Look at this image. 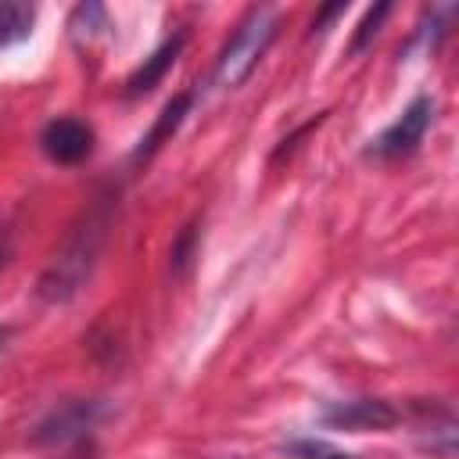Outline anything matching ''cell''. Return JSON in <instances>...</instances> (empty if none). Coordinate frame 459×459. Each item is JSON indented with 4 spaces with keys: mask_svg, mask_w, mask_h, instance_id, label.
<instances>
[{
    "mask_svg": "<svg viewBox=\"0 0 459 459\" xmlns=\"http://www.w3.org/2000/svg\"><path fill=\"white\" fill-rule=\"evenodd\" d=\"M108 222H111V197H100L82 222L72 230V237L65 240V247L54 255V262L47 265V273L39 276V294L47 301H68L90 276L100 244L108 237Z\"/></svg>",
    "mask_w": 459,
    "mask_h": 459,
    "instance_id": "obj_1",
    "label": "cell"
},
{
    "mask_svg": "<svg viewBox=\"0 0 459 459\" xmlns=\"http://www.w3.org/2000/svg\"><path fill=\"white\" fill-rule=\"evenodd\" d=\"M280 29V18L269 11V7H255L233 32V39L222 47L219 54V65H215V82L219 86H240L251 68L258 65V57L265 54V47L273 43Z\"/></svg>",
    "mask_w": 459,
    "mask_h": 459,
    "instance_id": "obj_2",
    "label": "cell"
},
{
    "mask_svg": "<svg viewBox=\"0 0 459 459\" xmlns=\"http://www.w3.org/2000/svg\"><path fill=\"white\" fill-rule=\"evenodd\" d=\"M430 115H434V100L430 97H416L398 122H391L373 143H369V154L373 158H402L409 151H416V143L423 140L427 126H430Z\"/></svg>",
    "mask_w": 459,
    "mask_h": 459,
    "instance_id": "obj_3",
    "label": "cell"
},
{
    "mask_svg": "<svg viewBox=\"0 0 459 459\" xmlns=\"http://www.w3.org/2000/svg\"><path fill=\"white\" fill-rule=\"evenodd\" d=\"M323 420L341 430H387L398 423V409L384 398H351V402L330 405Z\"/></svg>",
    "mask_w": 459,
    "mask_h": 459,
    "instance_id": "obj_4",
    "label": "cell"
},
{
    "mask_svg": "<svg viewBox=\"0 0 459 459\" xmlns=\"http://www.w3.org/2000/svg\"><path fill=\"white\" fill-rule=\"evenodd\" d=\"M39 143H43V154L50 161H61V165H72V161H82L93 147V133L86 122L79 118H54L43 126L39 133Z\"/></svg>",
    "mask_w": 459,
    "mask_h": 459,
    "instance_id": "obj_5",
    "label": "cell"
},
{
    "mask_svg": "<svg viewBox=\"0 0 459 459\" xmlns=\"http://www.w3.org/2000/svg\"><path fill=\"white\" fill-rule=\"evenodd\" d=\"M100 420V405L97 402H72L54 409L39 427H36V441L43 445H65L86 430H93V423Z\"/></svg>",
    "mask_w": 459,
    "mask_h": 459,
    "instance_id": "obj_6",
    "label": "cell"
},
{
    "mask_svg": "<svg viewBox=\"0 0 459 459\" xmlns=\"http://www.w3.org/2000/svg\"><path fill=\"white\" fill-rule=\"evenodd\" d=\"M179 50H183V36H172L169 43H161L133 75H129V82H126V90H129V97H136V93H147V90H154L158 86V79L172 68V61L179 57Z\"/></svg>",
    "mask_w": 459,
    "mask_h": 459,
    "instance_id": "obj_7",
    "label": "cell"
},
{
    "mask_svg": "<svg viewBox=\"0 0 459 459\" xmlns=\"http://www.w3.org/2000/svg\"><path fill=\"white\" fill-rule=\"evenodd\" d=\"M186 108H190V93H179V97H172V100L161 108V115H158V122L151 126V133L140 140V147H136V158H147V154H154V151L161 147V140H169V136L176 133V126L183 122Z\"/></svg>",
    "mask_w": 459,
    "mask_h": 459,
    "instance_id": "obj_8",
    "label": "cell"
},
{
    "mask_svg": "<svg viewBox=\"0 0 459 459\" xmlns=\"http://www.w3.org/2000/svg\"><path fill=\"white\" fill-rule=\"evenodd\" d=\"M32 22H36V7L32 4L0 0V47H11V43L29 39Z\"/></svg>",
    "mask_w": 459,
    "mask_h": 459,
    "instance_id": "obj_9",
    "label": "cell"
},
{
    "mask_svg": "<svg viewBox=\"0 0 459 459\" xmlns=\"http://www.w3.org/2000/svg\"><path fill=\"white\" fill-rule=\"evenodd\" d=\"M97 29H108V14H104V7L100 4H79L75 7V14H72V36L75 39H90Z\"/></svg>",
    "mask_w": 459,
    "mask_h": 459,
    "instance_id": "obj_10",
    "label": "cell"
},
{
    "mask_svg": "<svg viewBox=\"0 0 459 459\" xmlns=\"http://www.w3.org/2000/svg\"><path fill=\"white\" fill-rule=\"evenodd\" d=\"M387 14H391V4H377L373 11H366V18L359 22V29H355V36H351V47H348V50H351V54H359V50L377 36V29H380V22H384Z\"/></svg>",
    "mask_w": 459,
    "mask_h": 459,
    "instance_id": "obj_11",
    "label": "cell"
},
{
    "mask_svg": "<svg viewBox=\"0 0 459 459\" xmlns=\"http://www.w3.org/2000/svg\"><path fill=\"white\" fill-rule=\"evenodd\" d=\"M298 459H351V455H344V452H337L333 445H326V441H294V445H287Z\"/></svg>",
    "mask_w": 459,
    "mask_h": 459,
    "instance_id": "obj_12",
    "label": "cell"
},
{
    "mask_svg": "<svg viewBox=\"0 0 459 459\" xmlns=\"http://www.w3.org/2000/svg\"><path fill=\"white\" fill-rule=\"evenodd\" d=\"M190 255H194V230H183V237H179L176 247H172V269L183 273L186 262H190Z\"/></svg>",
    "mask_w": 459,
    "mask_h": 459,
    "instance_id": "obj_13",
    "label": "cell"
},
{
    "mask_svg": "<svg viewBox=\"0 0 459 459\" xmlns=\"http://www.w3.org/2000/svg\"><path fill=\"white\" fill-rule=\"evenodd\" d=\"M0 341H4V333H0Z\"/></svg>",
    "mask_w": 459,
    "mask_h": 459,
    "instance_id": "obj_14",
    "label": "cell"
},
{
    "mask_svg": "<svg viewBox=\"0 0 459 459\" xmlns=\"http://www.w3.org/2000/svg\"><path fill=\"white\" fill-rule=\"evenodd\" d=\"M0 262H4V258H0Z\"/></svg>",
    "mask_w": 459,
    "mask_h": 459,
    "instance_id": "obj_15",
    "label": "cell"
}]
</instances>
